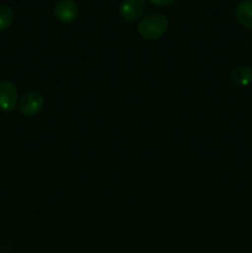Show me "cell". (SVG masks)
I'll return each mask as SVG.
<instances>
[{"label": "cell", "instance_id": "obj_1", "mask_svg": "<svg viewBox=\"0 0 252 253\" xmlns=\"http://www.w3.org/2000/svg\"><path fill=\"white\" fill-rule=\"evenodd\" d=\"M137 30L142 39L148 41L158 40L167 32L168 19L161 12H151L140 20Z\"/></svg>", "mask_w": 252, "mask_h": 253}, {"label": "cell", "instance_id": "obj_2", "mask_svg": "<svg viewBox=\"0 0 252 253\" xmlns=\"http://www.w3.org/2000/svg\"><path fill=\"white\" fill-rule=\"evenodd\" d=\"M19 103V90L10 81L0 82V111L10 113Z\"/></svg>", "mask_w": 252, "mask_h": 253}, {"label": "cell", "instance_id": "obj_7", "mask_svg": "<svg viewBox=\"0 0 252 253\" xmlns=\"http://www.w3.org/2000/svg\"><path fill=\"white\" fill-rule=\"evenodd\" d=\"M232 83L239 86H249L252 83V69L249 66H239L231 72Z\"/></svg>", "mask_w": 252, "mask_h": 253}, {"label": "cell", "instance_id": "obj_4", "mask_svg": "<svg viewBox=\"0 0 252 253\" xmlns=\"http://www.w3.org/2000/svg\"><path fill=\"white\" fill-rule=\"evenodd\" d=\"M78 15L79 7L73 0H59L54 6V16L64 24L73 22Z\"/></svg>", "mask_w": 252, "mask_h": 253}, {"label": "cell", "instance_id": "obj_9", "mask_svg": "<svg viewBox=\"0 0 252 253\" xmlns=\"http://www.w3.org/2000/svg\"><path fill=\"white\" fill-rule=\"evenodd\" d=\"M148 1L152 2L153 5H157V6H169L175 0H148Z\"/></svg>", "mask_w": 252, "mask_h": 253}, {"label": "cell", "instance_id": "obj_6", "mask_svg": "<svg viewBox=\"0 0 252 253\" xmlns=\"http://www.w3.org/2000/svg\"><path fill=\"white\" fill-rule=\"evenodd\" d=\"M235 17L245 29L252 30V0H242L235 7Z\"/></svg>", "mask_w": 252, "mask_h": 253}, {"label": "cell", "instance_id": "obj_8", "mask_svg": "<svg viewBox=\"0 0 252 253\" xmlns=\"http://www.w3.org/2000/svg\"><path fill=\"white\" fill-rule=\"evenodd\" d=\"M14 22V11L7 5H0V31L7 30Z\"/></svg>", "mask_w": 252, "mask_h": 253}, {"label": "cell", "instance_id": "obj_5", "mask_svg": "<svg viewBox=\"0 0 252 253\" xmlns=\"http://www.w3.org/2000/svg\"><path fill=\"white\" fill-rule=\"evenodd\" d=\"M146 10V0H123L120 5V16L125 21L140 19Z\"/></svg>", "mask_w": 252, "mask_h": 253}, {"label": "cell", "instance_id": "obj_3", "mask_svg": "<svg viewBox=\"0 0 252 253\" xmlns=\"http://www.w3.org/2000/svg\"><path fill=\"white\" fill-rule=\"evenodd\" d=\"M44 104V98L39 91H30L25 94L19 101V110L25 116H34L40 113Z\"/></svg>", "mask_w": 252, "mask_h": 253}]
</instances>
